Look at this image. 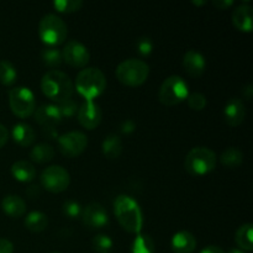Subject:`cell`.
Listing matches in <instances>:
<instances>
[{
	"instance_id": "cell-5",
	"label": "cell",
	"mask_w": 253,
	"mask_h": 253,
	"mask_svg": "<svg viewBox=\"0 0 253 253\" xmlns=\"http://www.w3.org/2000/svg\"><path fill=\"white\" fill-rule=\"evenodd\" d=\"M115 76L126 86H140L150 76V66L142 59L128 58L119 63Z\"/></svg>"
},
{
	"instance_id": "cell-43",
	"label": "cell",
	"mask_w": 253,
	"mask_h": 253,
	"mask_svg": "<svg viewBox=\"0 0 253 253\" xmlns=\"http://www.w3.org/2000/svg\"><path fill=\"white\" fill-rule=\"evenodd\" d=\"M226 253H246V252L242 251V250H240V249H232V250H230V251L226 252Z\"/></svg>"
},
{
	"instance_id": "cell-7",
	"label": "cell",
	"mask_w": 253,
	"mask_h": 253,
	"mask_svg": "<svg viewBox=\"0 0 253 253\" xmlns=\"http://www.w3.org/2000/svg\"><path fill=\"white\" fill-rule=\"evenodd\" d=\"M189 95L188 83L180 76H169L162 82L158 90V100L166 106H174Z\"/></svg>"
},
{
	"instance_id": "cell-15",
	"label": "cell",
	"mask_w": 253,
	"mask_h": 253,
	"mask_svg": "<svg viewBox=\"0 0 253 253\" xmlns=\"http://www.w3.org/2000/svg\"><path fill=\"white\" fill-rule=\"evenodd\" d=\"M246 118V105L240 98H231L224 106V120L231 127H237Z\"/></svg>"
},
{
	"instance_id": "cell-22",
	"label": "cell",
	"mask_w": 253,
	"mask_h": 253,
	"mask_svg": "<svg viewBox=\"0 0 253 253\" xmlns=\"http://www.w3.org/2000/svg\"><path fill=\"white\" fill-rule=\"evenodd\" d=\"M101 152L108 160H118L123 153V141L116 133H110L101 142Z\"/></svg>"
},
{
	"instance_id": "cell-11",
	"label": "cell",
	"mask_w": 253,
	"mask_h": 253,
	"mask_svg": "<svg viewBox=\"0 0 253 253\" xmlns=\"http://www.w3.org/2000/svg\"><path fill=\"white\" fill-rule=\"evenodd\" d=\"M62 59L67 64L76 68H85L86 64L90 61V53L85 44L82 43L78 40H71L66 42L62 48Z\"/></svg>"
},
{
	"instance_id": "cell-3",
	"label": "cell",
	"mask_w": 253,
	"mask_h": 253,
	"mask_svg": "<svg viewBox=\"0 0 253 253\" xmlns=\"http://www.w3.org/2000/svg\"><path fill=\"white\" fill-rule=\"evenodd\" d=\"M106 77L103 71L96 67H85L76 78V90L86 101H94L106 89Z\"/></svg>"
},
{
	"instance_id": "cell-45",
	"label": "cell",
	"mask_w": 253,
	"mask_h": 253,
	"mask_svg": "<svg viewBox=\"0 0 253 253\" xmlns=\"http://www.w3.org/2000/svg\"><path fill=\"white\" fill-rule=\"evenodd\" d=\"M53 253H59V252H53Z\"/></svg>"
},
{
	"instance_id": "cell-27",
	"label": "cell",
	"mask_w": 253,
	"mask_h": 253,
	"mask_svg": "<svg viewBox=\"0 0 253 253\" xmlns=\"http://www.w3.org/2000/svg\"><path fill=\"white\" fill-rule=\"evenodd\" d=\"M155 241L148 234H138L133 240L131 253H155Z\"/></svg>"
},
{
	"instance_id": "cell-28",
	"label": "cell",
	"mask_w": 253,
	"mask_h": 253,
	"mask_svg": "<svg viewBox=\"0 0 253 253\" xmlns=\"http://www.w3.org/2000/svg\"><path fill=\"white\" fill-rule=\"evenodd\" d=\"M41 59L43 64L52 69L58 68L62 64L63 59H62V52L59 51L57 47H48L46 46L41 51Z\"/></svg>"
},
{
	"instance_id": "cell-8",
	"label": "cell",
	"mask_w": 253,
	"mask_h": 253,
	"mask_svg": "<svg viewBox=\"0 0 253 253\" xmlns=\"http://www.w3.org/2000/svg\"><path fill=\"white\" fill-rule=\"evenodd\" d=\"M9 105L12 114L20 119H27L36 110V98L27 86H15L9 91Z\"/></svg>"
},
{
	"instance_id": "cell-31",
	"label": "cell",
	"mask_w": 253,
	"mask_h": 253,
	"mask_svg": "<svg viewBox=\"0 0 253 253\" xmlns=\"http://www.w3.org/2000/svg\"><path fill=\"white\" fill-rule=\"evenodd\" d=\"M93 249L96 253H110L113 250L114 242L110 236L105 234H98L91 241Z\"/></svg>"
},
{
	"instance_id": "cell-20",
	"label": "cell",
	"mask_w": 253,
	"mask_h": 253,
	"mask_svg": "<svg viewBox=\"0 0 253 253\" xmlns=\"http://www.w3.org/2000/svg\"><path fill=\"white\" fill-rule=\"evenodd\" d=\"M11 136L15 142L21 147H30L36 140V132L34 127L27 123L15 124L11 130Z\"/></svg>"
},
{
	"instance_id": "cell-9",
	"label": "cell",
	"mask_w": 253,
	"mask_h": 253,
	"mask_svg": "<svg viewBox=\"0 0 253 253\" xmlns=\"http://www.w3.org/2000/svg\"><path fill=\"white\" fill-rule=\"evenodd\" d=\"M40 182L47 192L62 193L71 184V175L68 170L62 166H49L42 170Z\"/></svg>"
},
{
	"instance_id": "cell-29",
	"label": "cell",
	"mask_w": 253,
	"mask_h": 253,
	"mask_svg": "<svg viewBox=\"0 0 253 253\" xmlns=\"http://www.w3.org/2000/svg\"><path fill=\"white\" fill-rule=\"evenodd\" d=\"M17 79V71L14 64L7 59L0 61V83L2 85L10 86L15 84Z\"/></svg>"
},
{
	"instance_id": "cell-30",
	"label": "cell",
	"mask_w": 253,
	"mask_h": 253,
	"mask_svg": "<svg viewBox=\"0 0 253 253\" xmlns=\"http://www.w3.org/2000/svg\"><path fill=\"white\" fill-rule=\"evenodd\" d=\"M52 5L58 12L72 14V12H77L82 9L83 1L82 0H54Z\"/></svg>"
},
{
	"instance_id": "cell-44",
	"label": "cell",
	"mask_w": 253,
	"mask_h": 253,
	"mask_svg": "<svg viewBox=\"0 0 253 253\" xmlns=\"http://www.w3.org/2000/svg\"><path fill=\"white\" fill-rule=\"evenodd\" d=\"M192 4H194V5H205V4H207V1H205V0H202V1H197V0H193Z\"/></svg>"
},
{
	"instance_id": "cell-26",
	"label": "cell",
	"mask_w": 253,
	"mask_h": 253,
	"mask_svg": "<svg viewBox=\"0 0 253 253\" xmlns=\"http://www.w3.org/2000/svg\"><path fill=\"white\" fill-rule=\"evenodd\" d=\"M220 162L225 167L235 169V168L240 167L241 163L244 162V152L237 147H227L220 155Z\"/></svg>"
},
{
	"instance_id": "cell-36",
	"label": "cell",
	"mask_w": 253,
	"mask_h": 253,
	"mask_svg": "<svg viewBox=\"0 0 253 253\" xmlns=\"http://www.w3.org/2000/svg\"><path fill=\"white\" fill-rule=\"evenodd\" d=\"M135 130H136L135 121L125 120V121H124V123H121L120 131L123 133H126V135H127V133H132Z\"/></svg>"
},
{
	"instance_id": "cell-19",
	"label": "cell",
	"mask_w": 253,
	"mask_h": 253,
	"mask_svg": "<svg viewBox=\"0 0 253 253\" xmlns=\"http://www.w3.org/2000/svg\"><path fill=\"white\" fill-rule=\"evenodd\" d=\"M1 209L7 216L12 217V219H19L22 217L26 212V203L21 197L15 194H9L4 197L1 200Z\"/></svg>"
},
{
	"instance_id": "cell-10",
	"label": "cell",
	"mask_w": 253,
	"mask_h": 253,
	"mask_svg": "<svg viewBox=\"0 0 253 253\" xmlns=\"http://www.w3.org/2000/svg\"><path fill=\"white\" fill-rule=\"evenodd\" d=\"M57 143L62 155L73 158L85 151L88 146V137L81 131H69L63 135H59Z\"/></svg>"
},
{
	"instance_id": "cell-17",
	"label": "cell",
	"mask_w": 253,
	"mask_h": 253,
	"mask_svg": "<svg viewBox=\"0 0 253 253\" xmlns=\"http://www.w3.org/2000/svg\"><path fill=\"white\" fill-rule=\"evenodd\" d=\"M170 247L174 253H193L197 249V239L192 232L180 230L173 235Z\"/></svg>"
},
{
	"instance_id": "cell-25",
	"label": "cell",
	"mask_w": 253,
	"mask_h": 253,
	"mask_svg": "<svg viewBox=\"0 0 253 253\" xmlns=\"http://www.w3.org/2000/svg\"><path fill=\"white\" fill-rule=\"evenodd\" d=\"M253 225L251 222L241 225L235 234V241L240 247V250L245 252L253 251V240H252Z\"/></svg>"
},
{
	"instance_id": "cell-33",
	"label": "cell",
	"mask_w": 253,
	"mask_h": 253,
	"mask_svg": "<svg viewBox=\"0 0 253 253\" xmlns=\"http://www.w3.org/2000/svg\"><path fill=\"white\" fill-rule=\"evenodd\" d=\"M62 210H63V214L66 215L68 219L77 220L81 219L83 207H82L78 202H76V200H67V202L63 203Z\"/></svg>"
},
{
	"instance_id": "cell-24",
	"label": "cell",
	"mask_w": 253,
	"mask_h": 253,
	"mask_svg": "<svg viewBox=\"0 0 253 253\" xmlns=\"http://www.w3.org/2000/svg\"><path fill=\"white\" fill-rule=\"evenodd\" d=\"M54 155H56V151H54L53 146H51L49 143L42 142L37 143L32 147L31 152H30V158H31L32 162L43 165V163L51 162L53 160Z\"/></svg>"
},
{
	"instance_id": "cell-6",
	"label": "cell",
	"mask_w": 253,
	"mask_h": 253,
	"mask_svg": "<svg viewBox=\"0 0 253 253\" xmlns=\"http://www.w3.org/2000/svg\"><path fill=\"white\" fill-rule=\"evenodd\" d=\"M39 35L46 46L57 47L66 41L68 29L61 16L56 14H47L40 21Z\"/></svg>"
},
{
	"instance_id": "cell-18",
	"label": "cell",
	"mask_w": 253,
	"mask_h": 253,
	"mask_svg": "<svg viewBox=\"0 0 253 253\" xmlns=\"http://www.w3.org/2000/svg\"><path fill=\"white\" fill-rule=\"evenodd\" d=\"M232 24L239 31L241 32H252V6L249 4H241L240 6L235 7L231 15Z\"/></svg>"
},
{
	"instance_id": "cell-12",
	"label": "cell",
	"mask_w": 253,
	"mask_h": 253,
	"mask_svg": "<svg viewBox=\"0 0 253 253\" xmlns=\"http://www.w3.org/2000/svg\"><path fill=\"white\" fill-rule=\"evenodd\" d=\"M82 221L86 227L91 230H100L108 226L109 214L100 203H89L83 208L81 216Z\"/></svg>"
},
{
	"instance_id": "cell-23",
	"label": "cell",
	"mask_w": 253,
	"mask_h": 253,
	"mask_svg": "<svg viewBox=\"0 0 253 253\" xmlns=\"http://www.w3.org/2000/svg\"><path fill=\"white\" fill-rule=\"evenodd\" d=\"M48 216L42 211H31L26 215L24 225L29 231L42 232L48 227Z\"/></svg>"
},
{
	"instance_id": "cell-40",
	"label": "cell",
	"mask_w": 253,
	"mask_h": 253,
	"mask_svg": "<svg viewBox=\"0 0 253 253\" xmlns=\"http://www.w3.org/2000/svg\"><path fill=\"white\" fill-rule=\"evenodd\" d=\"M212 5H214L216 9L225 10L227 9V7L231 6V5H234V0H214V1H212Z\"/></svg>"
},
{
	"instance_id": "cell-42",
	"label": "cell",
	"mask_w": 253,
	"mask_h": 253,
	"mask_svg": "<svg viewBox=\"0 0 253 253\" xmlns=\"http://www.w3.org/2000/svg\"><path fill=\"white\" fill-rule=\"evenodd\" d=\"M242 95L246 100H251L252 95H253V85L252 84H247L242 88Z\"/></svg>"
},
{
	"instance_id": "cell-41",
	"label": "cell",
	"mask_w": 253,
	"mask_h": 253,
	"mask_svg": "<svg viewBox=\"0 0 253 253\" xmlns=\"http://www.w3.org/2000/svg\"><path fill=\"white\" fill-rule=\"evenodd\" d=\"M199 253H226L221 247L215 246V245H210V246L204 247Z\"/></svg>"
},
{
	"instance_id": "cell-37",
	"label": "cell",
	"mask_w": 253,
	"mask_h": 253,
	"mask_svg": "<svg viewBox=\"0 0 253 253\" xmlns=\"http://www.w3.org/2000/svg\"><path fill=\"white\" fill-rule=\"evenodd\" d=\"M0 253H14V244L7 239H0Z\"/></svg>"
},
{
	"instance_id": "cell-35",
	"label": "cell",
	"mask_w": 253,
	"mask_h": 253,
	"mask_svg": "<svg viewBox=\"0 0 253 253\" xmlns=\"http://www.w3.org/2000/svg\"><path fill=\"white\" fill-rule=\"evenodd\" d=\"M137 52L143 57H147L152 53L153 51V42L150 37H141L136 42Z\"/></svg>"
},
{
	"instance_id": "cell-2",
	"label": "cell",
	"mask_w": 253,
	"mask_h": 253,
	"mask_svg": "<svg viewBox=\"0 0 253 253\" xmlns=\"http://www.w3.org/2000/svg\"><path fill=\"white\" fill-rule=\"evenodd\" d=\"M41 90L49 100L58 104L72 98L74 83L64 72L59 69H49L41 79Z\"/></svg>"
},
{
	"instance_id": "cell-32",
	"label": "cell",
	"mask_w": 253,
	"mask_h": 253,
	"mask_svg": "<svg viewBox=\"0 0 253 253\" xmlns=\"http://www.w3.org/2000/svg\"><path fill=\"white\" fill-rule=\"evenodd\" d=\"M57 108H58L59 114H61L62 119H71L73 116L77 115L78 113L79 105L76 100L73 99H67V100L61 101V103L56 104Z\"/></svg>"
},
{
	"instance_id": "cell-21",
	"label": "cell",
	"mask_w": 253,
	"mask_h": 253,
	"mask_svg": "<svg viewBox=\"0 0 253 253\" xmlns=\"http://www.w3.org/2000/svg\"><path fill=\"white\" fill-rule=\"evenodd\" d=\"M11 174L19 182L29 183L32 182L36 177V168L29 161H16L11 166Z\"/></svg>"
},
{
	"instance_id": "cell-14",
	"label": "cell",
	"mask_w": 253,
	"mask_h": 253,
	"mask_svg": "<svg viewBox=\"0 0 253 253\" xmlns=\"http://www.w3.org/2000/svg\"><path fill=\"white\" fill-rule=\"evenodd\" d=\"M183 68L193 78H199L207 69V58L197 49H188L183 56Z\"/></svg>"
},
{
	"instance_id": "cell-13",
	"label": "cell",
	"mask_w": 253,
	"mask_h": 253,
	"mask_svg": "<svg viewBox=\"0 0 253 253\" xmlns=\"http://www.w3.org/2000/svg\"><path fill=\"white\" fill-rule=\"evenodd\" d=\"M79 124L86 130H94L98 127L103 119L101 108L95 101H86L82 104L77 113Z\"/></svg>"
},
{
	"instance_id": "cell-1",
	"label": "cell",
	"mask_w": 253,
	"mask_h": 253,
	"mask_svg": "<svg viewBox=\"0 0 253 253\" xmlns=\"http://www.w3.org/2000/svg\"><path fill=\"white\" fill-rule=\"evenodd\" d=\"M114 212L125 231L130 234H141L143 226V215L140 205L130 195L121 194L114 202Z\"/></svg>"
},
{
	"instance_id": "cell-34",
	"label": "cell",
	"mask_w": 253,
	"mask_h": 253,
	"mask_svg": "<svg viewBox=\"0 0 253 253\" xmlns=\"http://www.w3.org/2000/svg\"><path fill=\"white\" fill-rule=\"evenodd\" d=\"M187 101H188V106H189L192 110H195V111L204 110L205 106H207L208 104L207 96L202 93H198V91H195V93H192V94L189 93V95H188L187 98Z\"/></svg>"
},
{
	"instance_id": "cell-38",
	"label": "cell",
	"mask_w": 253,
	"mask_h": 253,
	"mask_svg": "<svg viewBox=\"0 0 253 253\" xmlns=\"http://www.w3.org/2000/svg\"><path fill=\"white\" fill-rule=\"evenodd\" d=\"M43 135L46 136L48 140L57 141L59 137V133L57 131V127H44L43 128Z\"/></svg>"
},
{
	"instance_id": "cell-16",
	"label": "cell",
	"mask_w": 253,
	"mask_h": 253,
	"mask_svg": "<svg viewBox=\"0 0 253 253\" xmlns=\"http://www.w3.org/2000/svg\"><path fill=\"white\" fill-rule=\"evenodd\" d=\"M34 118L35 121L42 126V128L57 127L62 121V116L56 104H43L36 108Z\"/></svg>"
},
{
	"instance_id": "cell-39",
	"label": "cell",
	"mask_w": 253,
	"mask_h": 253,
	"mask_svg": "<svg viewBox=\"0 0 253 253\" xmlns=\"http://www.w3.org/2000/svg\"><path fill=\"white\" fill-rule=\"evenodd\" d=\"M9 140V131L2 124H0V148L4 147Z\"/></svg>"
},
{
	"instance_id": "cell-4",
	"label": "cell",
	"mask_w": 253,
	"mask_h": 253,
	"mask_svg": "<svg viewBox=\"0 0 253 253\" xmlns=\"http://www.w3.org/2000/svg\"><path fill=\"white\" fill-rule=\"evenodd\" d=\"M216 153L209 147L198 146L187 153L184 160V168L193 177H202L209 174L216 167Z\"/></svg>"
}]
</instances>
